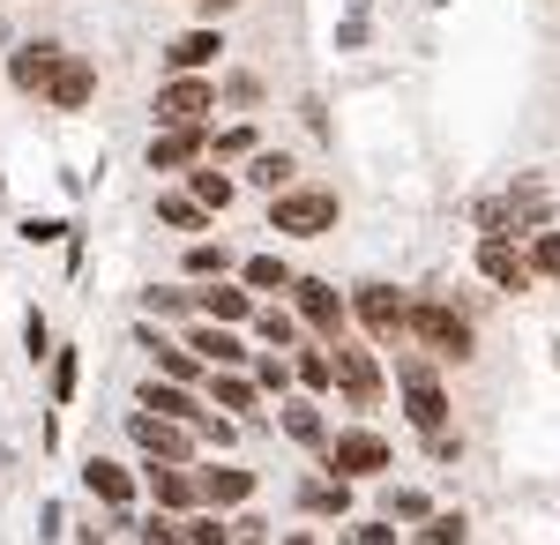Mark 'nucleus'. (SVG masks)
<instances>
[{"label":"nucleus","instance_id":"nucleus-38","mask_svg":"<svg viewBox=\"0 0 560 545\" xmlns=\"http://www.w3.org/2000/svg\"><path fill=\"white\" fill-rule=\"evenodd\" d=\"M224 97H232L240 113H255V105H261V76H232V83H224Z\"/></svg>","mask_w":560,"mask_h":545},{"label":"nucleus","instance_id":"nucleus-29","mask_svg":"<svg viewBox=\"0 0 560 545\" xmlns=\"http://www.w3.org/2000/svg\"><path fill=\"white\" fill-rule=\"evenodd\" d=\"M277 419H284V433H292V441H306V449H322V441H329V433H322V411H314V404H284Z\"/></svg>","mask_w":560,"mask_h":545},{"label":"nucleus","instance_id":"nucleus-39","mask_svg":"<svg viewBox=\"0 0 560 545\" xmlns=\"http://www.w3.org/2000/svg\"><path fill=\"white\" fill-rule=\"evenodd\" d=\"M52 396H60V404L75 396V351H60V359H52Z\"/></svg>","mask_w":560,"mask_h":545},{"label":"nucleus","instance_id":"nucleus-36","mask_svg":"<svg viewBox=\"0 0 560 545\" xmlns=\"http://www.w3.org/2000/svg\"><path fill=\"white\" fill-rule=\"evenodd\" d=\"M179 545H232V531H224V515H195V523L179 531Z\"/></svg>","mask_w":560,"mask_h":545},{"label":"nucleus","instance_id":"nucleus-5","mask_svg":"<svg viewBox=\"0 0 560 545\" xmlns=\"http://www.w3.org/2000/svg\"><path fill=\"white\" fill-rule=\"evenodd\" d=\"M210 113H217V83H202V76L158 83V127H202Z\"/></svg>","mask_w":560,"mask_h":545},{"label":"nucleus","instance_id":"nucleus-1","mask_svg":"<svg viewBox=\"0 0 560 545\" xmlns=\"http://www.w3.org/2000/svg\"><path fill=\"white\" fill-rule=\"evenodd\" d=\"M269 224H277L284 240H322V232L337 224V195H329V187H277Z\"/></svg>","mask_w":560,"mask_h":545},{"label":"nucleus","instance_id":"nucleus-13","mask_svg":"<svg viewBox=\"0 0 560 545\" xmlns=\"http://www.w3.org/2000/svg\"><path fill=\"white\" fill-rule=\"evenodd\" d=\"M202 142H210L202 127H165V135L150 142V172H187L202 158Z\"/></svg>","mask_w":560,"mask_h":545},{"label":"nucleus","instance_id":"nucleus-24","mask_svg":"<svg viewBox=\"0 0 560 545\" xmlns=\"http://www.w3.org/2000/svg\"><path fill=\"white\" fill-rule=\"evenodd\" d=\"M195 359H202V367H240L247 344H240L232 329H195Z\"/></svg>","mask_w":560,"mask_h":545},{"label":"nucleus","instance_id":"nucleus-17","mask_svg":"<svg viewBox=\"0 0 560 545\" xmlns=\"http://www.w3.org/2000/svg\"><path fill=\"white\" fill-rule=\"evenodd\" d=\"M142 411H158V419H179V426H202V411H195V396L179 389V381H142V396H135Z\"/></svg>","mask_w":560,"mask_h":545},{"label":"nucleus","instance_id":"nucleus-31","mask_svg":"<svg viewBox=\"0 0 560 545\" xmlns=\"http://www.w3.org/2000/svg\"><path fill=\"white\" fill-rule=\"evenodd\" d=\"M187 195H195V202L217 217L224 202H232V179H224V172H195V179H187Z\"/></svg>","mask_w":560,"mask_h":545},{"label":"nucleus","instance_id":"nucleus-40","mask_svg":"<svg viewBox=\"0 0 560 545\" xmlns=\"http://www.w3.org/2000/svg\"><path fill=\"white\" fill-rule=\"evenodd\" d=\"M179 531H173V515H165V508H158V515H150V523H142V545H173Z\"/></svg>","mask_w":560,"mask_h":545},{"label":"nucleus","instance_id":"nucleus-8","mask_svg":"<svg viewBox=\"0 0 560 545\" xmlns=\"http://www.w3.org/2000/svg\"><path fill=\"white\" fill-rule=\"evenodd\" d=\"M329 367H337L345 404H382V367H374V351H359L351 336H337V344H329Z\"/></svg>","mask_w":560,"mask_h":545},{"label":"nucleus","instance_id":"nucleus-30","mask_svg":"<svg viewBox=\"0 0 560 545\" xmlns=\"http://www.w3.org/2000/svg\"><path fill=\"white\" fill-rule=\"evenodd\" d=\"M388 523H427L433 515V494H419V486H404V494H388Z\"/></svg>","mask_w":560,"mask_h":545},{"label":"nucleus","instance_id":"nucleus-33","mask_svg":"<svg viewBox=\"0 0 560 545\" xmlns=\"http://www.w3.org/2000/svg\"><path fill=\"white\" fill-rule=\"evenodd\" d=\"M411 531H419V545H464V515H427Z\"/></svg>","mask_w":560,"mask_h":545},{"label":"nucleus","instance_id":"nucleus-14","mask_svg":"<svg viewBox=\"0 0 560 545\" xmlns=\"http://www.w3.org/2000/svg\"><path fill=\"white\" fill-rule=\"evenodd\" d=\"M150 501L165 508V515H187V508H202V494H195V478L179 463H150Z\"/></svg>","mask_w":560,"mask_h":545},{"label":"nucleus","instance_id":"nucleus-32","mask_svg":"<svg viewBox=\"0 0 560 545\" xmlns=\"http://www.w3.org/2000/svg\"><path fill=\"white\" fill-rule=\"evenodd\" d=\"M255 187H269V195L292 187V158L284 150H255Z\"/></svg>","mask_w":560,"mask_h":545},{"label":"nucleus","instance_id":"nucleus-2","mask_svg":"<svg viewBox=\"0 0 560 545\" xmlns=\"http://www.w3.org/2000/svg\"><path fill=\"white\" fill-rule=\"evenodd\" d=\"M284 292H292V314H300V329H314L322 344H337V336L351 329V306H345V292H337L329 277H292Z\"/></svg>","mask_w":560,"mask_h":545},{"label":"nucleus","instance_id":"nucleus-15","mask_svg":"<svg viewBox=\"0 0 560 545\" xmlns=\"http://www.w3.org/2000/svg\"><path fill=\"white\" fill-rule=\"evenodd\" d=\"M83 486H90V494H97L105 508H135V471H128V463L90 456V463H83Z\"/></svg>","mask_w":560,"mask_h":545},{"label":"nucleus","instance_id":"nucleus-4","mask_svg":"<svg viewBox=\"0 0 560 545\" xmlns=\"http://www.w3.org/2000/svg\"><path fill=\"white\" fill-rule=\"evenodd\" d=\"M404 336L433 344L441 359H471V322H464L456 306H411V314H404Z\"/></svg>","mask_w":560,"mask_h":545},{"label":"nucleus","instance_id":"nucleus-35","mask_svg":"<svg viewBox=\"0 0 560 545\" xmlns=\"http://www.w3.org/2000/svg\"><path fill=\"white\" fill-rule=\"evenodd\" d=\"M210 150H217V158H255V150H261V135H255L247 120H240V127H224V135L210 142Z\"/></svg>","mask_w":560,"mask_h":545},{"label":"nucleus","instance_id":"nucleus-34","mask_svg":"<svg viewBox=\"0 0 560 545\" xmlns=\"http://www.w3.org/2000/svg\"><path fill=\"white\" fill-rule=\"evenodd\" d=\"M523 262H530V277H560V232H538Z\"/></svg>","mask_w":560,"mask_h":545},{"label":"nucleus","instance_id":"nucleus-19","mask_svg":"<svg viewBox=\"0 0 560 545\" xmlns=\"http://www.w3.org/2000/svg\"><path fill=\"white\" fill-rule=\"evenodd\" d=\"M478 262H486V277H493V285H509V292H523V285H530V262H523L501 232L486 240V254H478Z\"/></svg>","mask_w":560,"mask_h":545},{"label":"nucleus","instance_id":"nucleus-12","mask_svg":"<svg viewBox=\"0 0 560 545\" xmlns=\"http://www.w3.org/2000/svg\"><path fill=\"white\" fill-rule=\"evenodd\" d=\"M45 97H52L60 113H83L90 97H97V68H90V60H60L52 83H45Z\"/></svg>","mask_w":560,"mask_h":545},{"label":"nucleus","instance_id":"nucleus-18","mask_svg":"<svg viewBox=\"0 0 560 545\" xmlns=\"http://www.w3.org/2000/svg\"><path fill=\"white\" fill-rule=\"evenodd\" d=\"M142 344H150V359H158V367H165V374H173L179 389H202V374H210V367H202L195 351H179V344H165L158 329H142Z\"/></svg>","mask_w":560,"mask_h":545},{"label":"nucleus","instance_id":"nucleus-3","mask_svg":"<svg viewBox=\"0 0 560 545\" xmlns=\"http://www.w3.org/2000/svg\"><path fill=\"white\" fill-rule=\"evenodd\" d=\"M322 463H329L337 478H382L388 471V441L366 433V426H351V433H329V441H322Z\"/></svg>","mask_w":560,"mask_h":545},{"label":"nucleus","instance_id":"nucleus-16","mask_svg":"<svg viewBox=\"0 0 560 545\" xmlns=\"http://www.w3.org/2000/svg\"><path fill=\"white\" fill-rule=\"evenodd\" d=\"M60 60H68L60 45H15V60H8V83H15V90H45Z\"/></svg>","mask_w":560,"mask_h":545},{"label":"nucleus","instance_id":"nucleus-22","mask_svg":"<svg viewBox=\"0 0 560 545\" xmlns=\"http://www.w3.org/2000/svg\"><path fill=\"white\" fill-rule=\"evenodd\" d=\"M300 508H306V515H345V508H351V478H337V471H329V478L300 486Z\"/></svg>","mask_w":560,"mask_h":545},{"label":"nucleus","instance_id":"nucleus-6","mask_svg":"<svg viewBox=\"0 0 560 545\" xmlns=\"http://www.w3.org/2000/svg\"><path fill=\"white\" fill-rule=\"evenodd\" d=\"M345 306L366 336H404V314H411V299L396 285H359V292H345Z\"/></svg>","mask_w":560,"mask_h":545},{"label":"nucleus","instance_id":"nucleus-27","mask_svg":"<svg viewBox=\"0 0 560 545\" xmlns=\"http://www.w3.org/2000/svg\"><path fill=\"white\" fill-rule=\"evenodd\" d=\"M292 381H300L306 396H329V389H337V367H329V351H300V367H292Z\"/></svg>","mask_w":560,"mask_h":545},{"label":"nucleus","instance_id":"nucleus-23","mask_svg":"<svg viewBox=\"0 0 560 545\" xmlns=\"http://www.w3.org/2000/svg\"><path fill=\"white\" fill-rule=\"evenodd\" d=\"M202 389H210V404H224V411H255V381L247 374H232V367H224V374H202Z\"/></svg>","mask_w":560,"mask_h":545},{"label":"nucleus","instance_id":"nucleus-37","mask_svg":"<svg viewBox=\"0 0 560 545\" xmlns=\"http://www.w3.org/2000/svg\"><path fill=\"white\" fill-rule=\"evenodd\" d=\"M284 381H292V359H284V351H269V359L255 367V389H284Z\"/></svg>","mask_w":560,"mask_h":545},{"label":"nucleus","instance_id":"nucleus-20","mask_svg":"<svg viewBox=\"0 0 560 545\" xmlns=\"http://www.w3.org/2000/svg\"><path fill=\"white\" fill-rule=\"evenodd\" d=\"M232 262H240V254L224 247V240H195V247L179 254V269H187V277H195V285H210V277H224V269H232Z\"/></svg>","mask_w":560,"mask_h":545},{"label":"nucleus","instance_id":"nucleus-21","mask_svg":"<svg viewBox=\"0 0 560 545\" xmlns=\"http://www.w3.org/2000/svg\"><path fill=\"white\" fill-rule=\"evenodd\" d=\"M202 306H210L217 322H247V314H255V292H247V285H224V277H210V285H202Z\"/></svg>","mask_w":560,"mask_h":545},{"label":"nucleus","instance_id":"nucleus-10","mask_svg":"<svg viewBox=\"0 0 560 545\" xmlns=\"http://www.w3.org/2000/svg\"><path fill=\"white\" fill-rule=\"evenodd\" d=\"M217 53H224V31H217V23H202V31H179V38L165 45V68H173V76H202Z\"/></svg>","mask_w":560,"mask_h":545},{"label":"nucleus","instance_id":"nucleus-25","mask_svg":"<svg viewBox=\"0 0 560 545\" xmlns=\"http://www.w3.org/2000/svg\"><path fill=\"white\" fill-rule=\"evenodd\" d=\"M240 285H247V292H284V285H292V262L255 254V262H240Z\"/></svg>","mask_w":560,"mask_h":545},{"label":"nucleus","instance_id":"nucleus-7","mask_svg":"<svg viewBox=\"0 0 560 545\" xmlns=\"http://www.w3.org/2000/svg\"><path fill=\"white\" fill-rule=\"evenodd\" d=\"M404 411H411V426H419V433H441V426H448V381L433 374V367H404Z\"/></svg>","mask_w":560,"mask_h":545},{"label":"nucleus","instance_id":"nucleus-9","mask_svg":"<svg viewBox=\"0 0 560 545\" xmlns=\"http://www.w3.org/2000/svg\"><path fill=\"white\" fill-rule=\"evenodd\" d=\"M128 433L142 441V456H150V463H187V456H195V441L179 433V419H158V411H135Z\"/></svg>","mask_w":560,"mask_h":545},{"label":"nucleus","instance_id":"nucleus-11","mask_svg":"<svg viewBox=\"0 0 560 545\" xmlns=\"http://www.w3.org/2000/svg\"><path fill=\"white\" fill-rule=\"evenodd\" d=\"M195 494H202V508L224 515V508H240L247 494H255V471H240V463H210V471L195 478Z\"/></svg>","mask_w":560,"mask_h":545},{"label":"nucleus","instance_id":"nucleus-26","mask_svg":"<svg viewBox=\"0 0 560 545\" xmlns=\"http://www.w3.org/2000/svg\"><path fill=\"white\" fill-rule=\"evenodd\" d=\"M247 322L261 329L269 351H292V344H300V314H284V306H261V314H247Z\"/></svg>","mask_w":560,"mask_h":545},{"label":"nucleus","instance_id":"nucleus-41","mask_svg":"<svg viewBox=\"0 0 560 545\" xmlns=\"http://www.w3.org/2000/svg\"><path fill=\"white\" fill-rule=\"evenodd\" d=\"M292 545H306V538H292Z\"/></svg>","mask_w":560,"mask_h":545},{"label":"nucleus","instance_id":"nucleus-28","mask_svg":"<svg viewBox=\"0 0 560 545\" xmlns=\"http://www.w3.org/2000/svg\"><path fill=\"white\" fill-rule=\"evenodd\" d=\"M158 224H173V232H202L210 210H202L195 195H165V202H158Z\"/></svg>","mask_w":560,"mask_h":545}]
</instances>
